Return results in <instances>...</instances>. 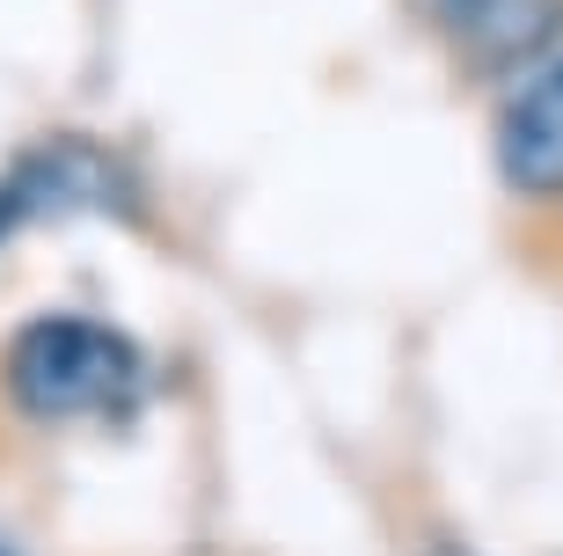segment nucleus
I'll return each mask as SVG.
<instances>
[{"mask_svg":"<svg viewBox=\"0 0 563 556\" xmlns=\"http://www.w3.org/2000/svg\"><path fill=\"white\" fill-rule=\"evenodd\" d=\"M439 556H468V549H439Z\"/></svg>","mask_w":563,"mask_h":556,"instance_id":"423d86ee","label":"nucleus"},{"mask_svg":"<svg viewBox=\"0 0 563 556\" xmlns=\"http://www.w3.org/2000/svg\"><path fill=\"white\" fill-rule=\"evenodd\" d=\"M439 37H454L476 66H512L549 52L563 0H418Z\"/></svg>","mask_w":563,"mask_h":556,"instance_id":"20e7f679","label":"nucleus"},{"mask_svg":"<svg viewBox=\"0 0 563 556\" xmlns=\"http://www.w3.org/2000/svg\"><path fill=\"white\" fill-rule=\"evenodd\" d=\"M0 381L22 417L37 425H81V417H125L146 389V359L125 330L96 315H37L8 337Z\"/></svg>","mask_w":563,"mask_h":556,"instance_id":"f257e3e1","label":"nucleus"},{"mask_svg":"<svg viewBox=\"0 0 563 556\" xmlns=\"http://www.w3.org/2000/svg\"><path fill=\"white\" fill-rule=\"evenodd\" d=\"M498 176L520 198H556L563 190V59L505 103L498 118Z\"/></svg>","mask_w":563,"mask_h":556,"instance_id":"7ed1b4c3","label":"nucleus"},{"mask_svg":"<svg viewBox=\"0 0 563 556\" xmlns=\"http://www.w3.org/2000/svg\"><path fill=\"white\" fill-rule=\"evenodd\" d=\"M59 212H125V168L110 162L103 146L59 140L22 154L0 176V242H15L22 227L59 220Z\"/></svg>","mask_w":563,"mask_h":556,"instance_id":"f03ea898","label":"nucleus"},{"mask_svg":"<svg viewBox=\"0 0 563 556\" xmlns=\"http://www.w3.org/2000/svg\"><path fill=\"white\" fill-rule=\"evenodd\" d=\"M0 556H22V542H15V535H0Z\"/></svg>","mask_w":563,"mask_h":556,"instance_id":"39448f33","label":"nucleus"}]
</instances>
